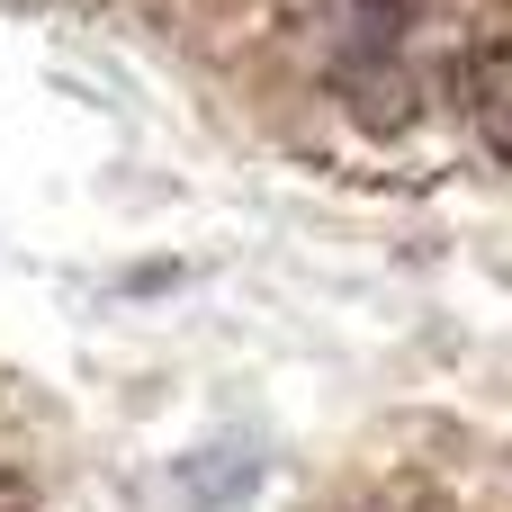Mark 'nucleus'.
I'll use <instances>...</instances> for the list:
<instances>
[{
    "label": "nucleus",
    "instance_id": "obj_1",
    "mask_svg": "<svg viewBox=\"0 0 512 512\" xmlns=\"http://www.w3.org/2000/svg\"><path fill=\"white\" fill-rule=\"evenodd\" d=\"M414 0H315V63L360 108H405L414 90Z\"/></svg>",
    "mask_w": 512,
    "mask_h": 512
},
{
    "label": "nucleus",
    "instance_id": "obj_2",
    "mask_svg": "<svg viewBox=\"0 0 512 512\" xmlns=\"http://www.w3.org/2000/svg\"><path fill=\"white\" fill-rule=\"evenodd\" d=\"M468 126L512 162V36H486L468 54Z\"/></svg>",
    "mask_w": 512,
    "mask_h": 512
}]
</instances>
